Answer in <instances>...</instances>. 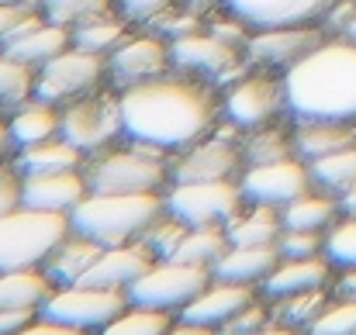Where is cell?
Segmentation results:
<instances>
[{
    "mask_svg": "<svg viewBox=\"0 0 356 335\" xmlns=\"http://www.w3.org/2000/svg\"><path fill=\"white\" fill-rule=\"evenodd\" d=\"M124 142L177 156L208 138L222 121V90L201 76L170 70L118 90Z\"/></svg>",
    "mask_w": 356,
    "mask_h": 335,
    "instance_id": "obj_1",
    "label": "cell"
},
{
    "mask_svg": "<svg viewBox=\"0 0 356 335\" xmlns=\"http://www.w3.org/2000/svg\"><path fill=\"white\" fill-rule=\"evenodd\" d=\"M291 121H356V42L322 38L284 73Z\"/></svg>",
    "mask_w": 356,
    "mask_h": 335,
    "instance_id": "obj_2",
    "label": "cell"
},
{
    "mask_svg": "<svg viewBox=\"0 0 356 335\" xmlns=\"http://www.w3.org/2000/svg\"><path fill=\"white\" fill-rule=\"evenodd\" d=\"M163 194H94L70 211V228L101 242L121 245L145 235V228L163 215Z\"/></svg>",
    "mask_w": 356,
    "mask_h": 335,
    "instance_id": "obj_3",
    "label": "cell"
},
{
    "mask_svg": "<svg viewBox=\"0 0 356 335\" xmlns=\"http://www.w3.org/2000/svg\"><path fill=\"white\" fill-rule=\"evenodd\" d=\"M87 190L94 194H163L170 187V156L138 142L87 156Z\"/></svg>",
    "mask_w": 356,
    "mask_h": 335,
    "instance_id": "obj_4",
    "label": "cell"
},
{
    "mask_svg": "<svg viewBox=\"0 0 356 335\" xmlns=\"http://www.w3.org/2000/svg\"><path fill=\"white\" fill-rule=\"evenodd\" d=\"M70 235V215L17 204L0 215V273L42 270L49 252Z\"/></svg>",
    "mask_w": 356,
    "mask_h": 335,
    "instance_id": "obj_5",
    "label": "cell"
},
{
    "mask_svg": "<svg viewBox=\"0 0 356 335\" xmlns=\"http://www.w3.org/2000/svg\"><path fill=\"white\" fill-rule=\"evenodd\" d=\"M208 284H211L208 266L184 263V259H156L124 294H128V304L180 315Z\"/></svg>",
    "mask_w": 356,
    "mask_h": 335,
    "instance_id": "obj_6",
    "label": "cell"
},
{
    "mask_svg": "<svg viewBox=\"0 0 356 335\" xmlns=\"http://www.w3.org/2000/svg\"><path fill=\"white\" fill-rule=\"evenodd\" d=\"M63 138L73 142L83 156L104 152L124 138L121 104L115 87H97L70 104H63Z\"/></svg>",
    "mask_w": 356,
    "mask_h": 335,
    "instance_id": "obj_7",
    "label": "cell"
},
{
    "mask_svg": "<svg viewBox=\"0 0 356 335\" xmlns=\"http://www.w3.org/2000/svg\"><path fill=\"white\" fill-rule=\"evenodd\" d=\"M284 114H287L284 76L273 70L249 66L229 87H222V121H229L238 131L270 124Z\"/></svg>",
    "mask_w": 356,
    "mask_h": 335,
    "instance_id": "obj_8",
    "label": "cell"
},
{
    "mask_svg": "<svg viewBox=\"0 0 356 335\" xmlns=\"http://www.w3.org/2000/svg\"><path fill=\"white\" fill-rule=\"evenodd\" d=\"M238 180H187L163 190V208L191 228H225L242 211Z\"/></svg>",
    "mask_w": 356,
    "mask_h": 335,
    "instance_id": "obj_9",
    "label": "cell"
},
{
    "mask_svg": "<svg viewBox=\"0 0 356 335\" xmlns=\"http://www.w3.org/2000/svg\"><path fill=\"white\" fill-rule=\"evenodd\" d=\"M170 56H173V70L201 76V80L215 83L218 90L229 87L236 76H242L249 70L242 45L225 42L211 28H194L187 35L170 38Z\"/></svg>",
    "mask_w": 356,
    "mask_h": 335,
    "instance_id": "obj_10",
    "label": "cell"
},
{
    "mask_svg": "<svg viewBox=\"0 0 356 335\" xmlns=\"http://www.w3.org/2000/svg\"><path fill=\"white\" fill-rule=\"evenodd\" d=\"M104 83H108V56L87 52L80 45L63 49L59 56H52L45 66L35 70V97L52 101L59 108Z\"/></svg>",
    "mask_w": 356,
    "mask_h": 335,
    "instance_id": "obj_11",
    "label": "cell"
},
{
    "mask_svg": "<svg viewBox=\"0 0 356 335\" xmlns=\"http://www.w3.org/2000/svg\"><path fill=\"white\" fill-rule=\"evenodd\" d=\"M124 308H128L124 291L97 287V284H70V287H56L38 315L49 318V322L97 335L111 318H118Z\"/></svg>",
    "mask_w": 356,
    "mask_h": 335,
    "instance_id": "obj_12",
    "label": "cell"
},
{
    "mask_svg": "<svg viewBox=\"0 0 356 335\" xmlns=\"http://www.w3.org/2000/svg\"><path fill=\"white\" fill-rule=\"evenodd\" d=\"M173 70V56H170V38L159 31H128V38L118 49L108 52V83L115 90H124L131 83H145L156 80L163 73Z\"/></svg>",
    "mask_w": 356,
    "mask_h": 335,
    "instance_id": "obj_13",
    "label": "cell"
},
{
    "mask_svg": "<svg viewBox=\"0 0 356 335\" xmlns=\"http://www.w3.org/2000/svg\"><path fill=\"white\" fill-rule=\"evenodd\" d=\"M312 187H315L312 170L298 156H287L277 163H259V166H242V173H238V190L249 204L284 208L294 197L308 194Z\"/></svg>",
    "mask_w": 356,
    "mask_h": 335,
    "instance_id": "obj_14",
    "label": "cell"
},
{
    "mask_svg": "<svg viewBox=\"0 0 356 335\" xmlns=\"http://www.w3.org/2000/svg\"><path fill=\"white\" fill-rule=\"evenodd\" d=\"M242 149L238 138L211 131L197 145L177 152L170 159V183H187V180H238L242 173Z\"/></svg>",
    "mask_w": 356,
    "mask_h": 335,
    "instance_id": "obj_15",
    "label": "cell"
},
{
    "mask_svg": "<svg viewBox=\"0 0 356 335\" xmlns=\"http://www.w3.org/2000/svg\"><path fill=\"white\" fill-rule=\"evenodd\" d=\"M318 42H322V28H315V24L259 28V31H249L242 52H245V63H249V66L284 73V70L294 66L301 56H308Z\"/></svg>",
    "mask_w": 356,
    "mask_h": 335,
    "instance_id": "obj_16",
    "label": "cell"
},
{
    "mask_svg": "<svg viewBox=\"0 0 356 335\" xmlns=\"http://www.w3.org/2000/svg\"><path fill=\"white\" fill-rule=\"evenodd\" d=\"M336 0H222L225 14L238 17L249 31L259 28H298L318 24Z\"/></svg>",
    "mask_w": 356,
    "mask_h": 335,
    "instance_id": "obj_17",
    "label": "cell"
},
{
    "mask_svg": "<svg viewBox=\"0 0 356 335\" xmlns=\"http://www.w3.org/2000/svg\"><path fill=\"white\" fill-rule=\"evenodd\" d=\"M70 45H73L70 28L49 21L42 10H31V14L14 28V35L0 45V52H7V56L21 59L24 66L38 70V66H45L52 56H59L63 49H70Z\"/></svg>",
    "mask_w": 356,
    "mask_h": 335,
    "instance_id": "obj_18",
    "label": "cell"
},
{
    "mask_svg": "<svg viewBox=\"0 0 356 335\" xmlns=\"http://www.w3.org/2000/svg\"><path fill=\"white\" fill-rule=\"evenodd\" d=\"M83 197H87V177H83V170H59V173L21 177V204L24 208L70 215Z\"/></svg>",
    "mask_w": 356,
    "mask_h": 335,
    "instance_id": "obj_19",
    "label": "cell"
},
{
    "mask_svg": "<svg viewBox=\"0 0 356 335\" xmlns=\"http://www.w3.org/2000/svg\"><path fill=\"white\" fill-rule=\"evenodd\" d=\"M159 256L142 242H121V245H104L97 263L87 270V277L80 284H97V287H115V291H128Z\"/></svg>",
    "mask_w": 356,
    "mask_h": 335,
    "instance_id": "obj_20",
    "label": "cell"
},
{
    "mask_svg": "<svg viewBox=\"0 0 356 335\" xmlns=\"http://www.w3.org/2000/svg\"><path fill=\"white\" fill-rule=\"evenodd\" d=\"M256 297V287H245V284H229V280H215L177 315L184 322H194V325H211V329H222L238 308H245L249 301Z\"/></svg>",
    "mask_w": 356,
    "mask_h": 335,
    "instance_id": "obj_21",
    "label": "cell"
},
{
    "mask_svg": "<svg viewBox=\"0 0 356 335\" xmlns=\"http://www.w3.org/2000/svg\"><path fill=\"white\" fill-rule=\"evenodd\" d=\"M277 263H280V249L277 245H229L218 256V263L211 266V277L215 280H229V284L259 287Z\"/></svg>",
    "mask_w": 356,
    "mask_h": 335,
    "instance_id": "obj_22",
    "label": "cell"
},
{
    "mask_svg": "<svg viewBox=\"0 0 356 335\" xmlns=\"http://www.w3.org/2000/svg\"><path fill=\"white\" fill-rule=\"evenodd\" d=\"M101 242H94V238H87V235H80V231H73L70 228V235L49 252V259L42 263V273L56 284V287H70V284H80L83 277H87V270L97 263V256H101Z\"/></svg>",
    "mask_w": 356,
    "mask_h": 335,
    "instance_id": "obj_23",
    "label": "cell"
},
{
    "mask_svg": "<svg viewBox=\"0 0 356 335\" xmlns=\"http://www.w3.org/2000/svg\"><path fill=\"white\" fill-rule=\"evenodd\" d=\"M329 259L322 256H305V259H284L270 270V277L259 284V291L277 301V297H291V294H305V291H318L329 280Z\"/></svg>",
    "mask_w": 356,
    "mask_h": 335,
    "instance_id": "obj_24",
    "label": "cell"
},
{
    "mask_svg": "<svg viewBox=\"0 0 356 335\" xmlns=\"http://www.w3.org/2000/svg\"><path fill=\"white\" fill-rule=\"evenodd\" d=\"M7 124H10L14 145L24 149V145H35V142H45V138L63 135V108L31 94L14 111H7Z\"/></svg>",
    "mask_w": 356,
    "mask_h": 335,
    "instance_id": "obj_25",
    "label": "cell"
},
{
    "mask_svg": "<svg viewBox=\"0 0 356 335\" xmlns=\"http://www.w3.org/2000/svg\"><path fill=\"white\" fill-rule=\"evenodd\" d=\"M87 156L66 142L63 135L56 138H45V142H35V145H24L14 152V170L17 177H31V173H59V170H83Z\"/></svg>",
    "mask_w": 356,
    "mask_h": 335,
    "instance_id": "obj_26",
    "label": "cell"
},
{
    "mask_svg": "<svg viewBox=\"0 0 356 335\" xmlns=\"http://www.w3.org/2000/svg\"><path fill=\"white\" fill-rule=\"evenodd\" d=\"M291 135H294V156L305 163L322 159V156L356 142L353 124H346V121H294Z\"/></svg>",
    "mask_w": 356,
    "mask_h": 335,
    "instance_id": "obj_27",
    "label": "cell"
},
{
    "mask_svg": "<svg viewBox=\"0 0 356 335\" xmlns=\"http://www.w3.org/2000/svg\"><path fill=\"white\" fill-rule=\"evenodd\" d=\"M284 231V218H280V208L273 204H242L232 222L225 224V235H229V245H277Z\"/></svg>",
    "mask_w": 356,
    "mask_h": 335,
    "instance_id": "obj_28",
    "label": "cell"
},
{
    "mask_svg": "<svg viewBox=\"0 0 356 335\" xmlns=\"http://www.w3.org/2000/svg\"><path fill=\"white\" fill-rule=\"evenodd\" d=\"M56 284L42 270L0 273V311H42Z\"/></svg>",
    "mask_w": 356,
    "mask_h": 335,
    "instance_id": "obj_29",
    "label": "cell"
},
{
    "mask_svg": "<svg viewBox=\"0 0 356 335\" xmlns=\"http://www.w3.org/2000/svg\"><path fill=\"white\" fill-rule=\"evenodd\" d=\"M128 31H131V24L121 17L115 7L111 10H101L94 17H83L80 24L70 28L73 45H80L87 52H97V56H108L111 49H118L121 42L128 38Z\"/></svg>",
    "mask_w": 356,
    "mask_h": 335,
    "instance_id": "obj_30",
    "label": "cell"
},
{
    "mask_svg": "<svg viewBox=\"0 0 356 335\" xmlns=\"http://www.w3.org/2000/svg\"><path fill=\"white\" fill-rule=\"evenodd\" d=\"M238 149H242V163H245V166L277 163V159L294 156V135H291L287 128H280L277 121H270V124H259V128L242 131Z\"/></svg>",
    "mask_w": 356,
    "mask_h": 335,
    "instance_id": "obj_31",
    "label": "cell"
},
{
    "mask_svg": "<svg viewBox=\"0 0 356 335\" xmlns=\"http://www.w3.org/2000/svg\"><path fill=\"white\" fill-rule=\"evenodd\" d=\"M336 211H339L336 197H325V194L308 190V194L294 197L291 204H284V208H280V218H284V228H308V231H322L325 224H332Z\"/></svg>",
    "mask_w": 356,
    "mask_h": 335,
    "instance_id": "obj_32",
    "label": "cell"
},
{
    "mask_svg": "<svg viewBox=\"0 0 356 335\" xmlns=\"http://www.w3.org/2000/svg\"><path fill=\"white\" fill-rule=\"evenodd\" d=\"M229 249V235L225 228H187L184 242L177 245V252L170 259H184V263H197V266H215L218 256Z\"/></svg>",
    "mask_w": 356,
    "mask_h": 335,
    "instance_id": "obj_33",
    "label": "cell"
},
{
    "mask_svg": "<svg viewBox=\"0 0 356 335\" xmlns=\"http://www.w3.org/2000/svg\"><path fill=\"white\" fill-rule=\"evenodd\" d=\"M308 170H312V180L318 187L332 190V194L353 187L356 183V142L346 145V149H336V152L322 156V159H312Z\"/></svg>",
    "mask_w": 356,
    "mask_h": 335,
    "instance_id": "obj_34",
    "label": "cell"
},
{
    "mask_svg": "<svg viewBox=\"0 0 356 335\" xmlns=\"http://www.w3.org/2000/svg\"><path fill=\"white\" fill-rule=\"evenodd\" d=\"M173 322H177V315H170V311H152V308L128 304L118 318H111L97 335H166V329Z\"/></svg>",
    "mask_w": 356,
    "mask_h": 335,
    "instance_id": "obj_35",
    "label": "cell"
},
{
    "mask_svg": "<svg viewBox=\"0 0 356 335\" xmlns=\"http://www.w3.org/2000/svg\"><path fill=\"white\" fill-rule=\"evenodd\" d=\"M31 94H35V70L24 66L21 59L0 52V114L14 111Z\"/></svg>",
    "mask_w": 356,
    "mask_h": 335,
    "instance_id": "obj_36",
    "label": "cell"
},
{
    "mask_svg": "<svg viewBox=\"0 0 356 335\" xmlns=\"http://www.w3.org/2000/svg\"><path fill=\"white\" fill-rule=\"evenodd\" d=\"M277 322L291 325V329H308L318 311L325 308V294L322 287L318 291H305V294H291V297H277Z\"/></svg>",
    "mask_w": 356,
    "mask_h": 335,
    "instance_id": "obj_37",
    "label": "cell"
},
{
    "mask_svg": "<svg viewBox=\"0 0 356 335\" xmlns=\"http://www.w3.org/2000/svg\"><path fill=\"white\" fill-rule=\"evenodd\" d=\"M111 7H115V0H38V10L63 28H73L83 17H94V14L111 10Z\"/></svg>",
    "mask_w": 356,
    "mask_h": 335,
    "instance_id": "obj_38",
    "label": "cell"
},
{
    "mask_svg": "<svg viewBox=\"0 0 356 335\" xmlns=\"http://www.w3.org/2000/svg\"><path fill=\"white\" fill-rule=\"evenodd\" d=\"M187 228L191 224H184L180 218H173L170 211H163L156 222L145 228V235H142V242L159 256V259H170L173 252H177V245L184 242V235H187Z\"/></svg>",
    "mask_w": 356,
    "mask_h": 335,
    "instance_id": "obj_39",
    "label": "cell"
},
{
    "mask_svg": "<svg viewBox=\"0 0 356 335\" xmlns=\"http://www.w3.org/2000/svg\"><path fill=\"white\" fill-rule=\"evenodd\" d=\"M115 10H118L128 24L156 28V24L166 21L173 10H180V0H115Z\"/></svg>",
    "mask_w": 356,
    "mask_h": 335,
    "instance_id": "obj_40",
    "label": "cell"
},
{
    "mask_svg": "<svg viewBox=\"0 0 356 335\" xmlns=\"http://www.w3.org/2000/svg\"><path fill=\"white\" fill-rule=\"evenodd\" d=\"M325 259L332 266H356V215H350L346 222L332 224L329 235H325Z\"/></svg>",
    "mask_w": 356,
    "mask_h": 335,
    "instance_id": "obj_41",
    "label": "cell"
},
{
    "mask_svg": "<svg viewBox=\"0 0 356 335\" xmlns=\"http://www.w3.org/2000/svg\"><path fill=\"white\" fill-rule=\"evenodd\" d=\"M308 335H356V301L325 304L308 325Z\"/></svg>",
    "mask_w": 356,
    "mask_h": 335,
    "instance_id": "obj_42",
    "label": "cell"
},
{
    "mask_svg": "<svg viewBox=\"0 0 356 335\" xmlns=\"http://www.w3.org/2000/svg\"><path fill=\"white\" fill-rule=\"evenodd\" d=\"M277 249L284 259H305V256H318L325 249V238L308 228H284L277 238Z\"/></svg>",
    "mask_w": 356,
    "mask_h": 335,
    "instance_id": "obj_43",
    "label": "cell"
},
{
    "mask_svg": "<svg viewBox=\"0 0 356 335\" xmlns=\"http://www.w3.org/2000/svg\"><path fill=\"white\" fill-rule=\"evenodd\" d=\"M266 322H270V311H266V304L252 297L245 308H238L236 315H232V318H229V322L218 329V335H252V332H259Z\"/></svg>",
    "mask_w": 356,
    "mask_h": 335,
    "instance_id": "obj_44",
    "label": "cell"
},
{
    "mask_svg": "<svg viewBox=\"0 0 356 335\" xmlns=\"http://www.w3.org/2000/svg\"><path fill=\"white\" fill-rule=\"evenodd\" d=\"M21 204V177L14 170V159L0 163V215L14 211Z\"/></svg>",
    "mask_w": 356,
    "mask_h": 335,
    "instance_id": "obj_45",
    "label": "cell"
},
{
    "mask_svg": "<svg viewBox=\"0 0 356 335\" xmlns=\"http://www.w3.org/2000/svg\"><path fill=\"white\" fill-rule=\"evenodd\" d=\"M31 10H38V7H21V3H3V0H0V45L14 35V28H17Z\"/></svg>",
    "mask_w": 356,
    "mask_h": 335,
    "instance_id": "obj_46",
    "label": "cell"
},
{
    "mask_svg": "<svg viewBox=\"0 0 356 335\" xmlns=\"http://www.w3.org/2000/svg\"><path fill=\"white\" fill-rule=\"evenodd\" d=\"M10 335H94V332H80V329H70V325H59V322H49V318H35L31 325H24L21 332H10Z\"/></svg>",
    "mask_w": 356,
    "mask_h": 335,
    "instance_id": "obj_47",
    "label": "cell"
},
{
    "mask_svg": "<svg viewBox=\"0 0 356 335\" xmlns=\"http://www.w3.org/2000/svg\"><path fill=\"white\" fill-rule=\"evenodd\" d=\"M38 318V311H0V335L21 332L24 325H31Z\"/></svg>",
    "mask_w": 356,
    "mask_h": 335,
    "instance_id": "obj_48",
    "label": "cell"
},
{
    "mask_svg": "<svg viewBox=\"0 0 356 335\" xmlns=\"http://www.w3.org/2000/svg\"><path fill=\"white\" fill-rule=\"evenodd\" d=\"M166 335H218V329H211V325H194V322H184V318H177Z\"/></svg>",
    "mask_w": 356,
    "mask_h": 335,
    "instance_id": "obj_49",
    "label": "cell"
},
{
    "mask_svg": "<svg viewBox=\"0 0 356 335\" xmlns=\"http://www.w3.org/2000/svg\"><path fill=\"white\" fill-rule=\"evenodd\" d=\"M17 145H14V135H10V124H7V114H0V163L3 159H14Z\"/></svg>",
    "mask_w": 356,
    "mask_h": 335,
    "instance_id": "obj_50",
    "label": "cell"
},
{
    "mask_svg": "<svg viewBox=\"0 0 356 335\" xmlns=\"http://www.w3.org/2000/svg\"><path fill=\"white\" fill-rule=\"evenodd\" d=\"M336 204H339V211H346V215H356V183H353V187H346V190H339Z\"/></svg>",
    "mask_w": 356,
    "mask_h": 335,
    "instance_id": "obj_51",
    "label": "cell"
},
{
    "mask_svg": "<svg viewBox=\"0 0 356 335\" xmlns=\"http://www.w3.org/2000/svg\"><path fill=\"white\" fill-rule=\"evenodd\" d=\"M339 294H343L346 301H356V266H350L346 277L339 280Z\"/></svg>",
    "mask_w": 356,
    "mask_h": 335,
    "instance_id": "obj_52",
    "label": "cell"
},
{
    "mask_svg": "<svg viewBox=\"0 0 356 335\" xmlns=\"http://www.w3.org/2000/svg\"><path fill=\"white\" fill-rule=\"evenodd\" d=\"M252 335H298V329H291V325H284V322H266L259 332Z\"/></svg>",
    "mask_w": 356,
    "mask_h": 335,
    "instance_id": "obj_53",
    "label": "cell"
},
{
    "mask_svg": "<svg viewBox=\"0 0 356 335\" xmlns=\"http://www.w3.org/2000/svg\"><path fill=\"white\" fill-rule=\"evenodd\" d=\"M343 31H346V38H353V42H356V14L346 21V28H343Z\"/></svg>",
    "mask_w": 356,
    "mask_h": 335,
    "instance_id": "obj_54",
    "label": "cell"
}]
</instances>
